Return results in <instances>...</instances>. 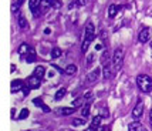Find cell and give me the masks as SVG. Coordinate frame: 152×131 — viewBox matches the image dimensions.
<instances>
[{"label":"cell","mask_w":152,"mask_h":131,"mask_svg":"<svg viewBox=\"0 0 152 131\" xmlns=\"http://www.w3.org/2000/svg\"><path fill=\"white\" fill-rule=\"evenodd\" d=\"M151 29H148V27H145V29H142L141 32H139L138 34V40L141 41V43H146L148 40H149V37H151Z\"/></svg>","instance_id":"cell-5"},{"label":"cell","mask_w":152,"mask_h":131,"mask_svg":"<svg viewBox=\"0 0 152 131\" xmlns=\"http://www.w3.org/2000/svg\"><path fill=\"white\" fill-rule=\"evenodd\" d=\"M17 23H19V26L21 27V29H27V26H28L27 19L24 17V16H21V14H20L19 17H17Z\"/></svg>","instance_id":"cell-20"},{"label":"cell","mask_w":152,"mask_h":131,"mask_svg":"<svg viewBox=\"0 0 152 131\" xmlns=\"http://www.w3.org/2000/svg\"><path fill=\"white\" fill-rule=\"evenodd\" d=\"M84 131H95V130H93V128L90 127V128H87V130H84Z\"/></svg>","instance_id":"cell-41"},{"label":"cell","mask_w":152,"mask_h":131,"mask_svg":"<svg viewBox=\"0 0 152 131\" xmlns=\"http://www.w3.org/2000/svg\"><path fill=\"white\" fill-rule=\"evenodd\" d=\"M60 56H61V49L54 47L53 50H51V57H53V59H57V57H60Z\"/></svg>","instance_id":"cell-26"},{"label":"cell","mask_w":152,"mask_h":131,"mask_svg":"<svg viewBox=\"0 0 152 131\" xmlns=\"http://www.w3.org/2000/svg\"><path fill=\"white\" fill-rule=\"evenodd\" d=\"M51 66H53V67H54V68H56V70H57V71H58V73H63V70H61V68H60V67H58V66H57V64H54V63H53V64H51Z\"/></svg>","instance_id":"cell-34"},{"label":"cell","mask_w":152,"mask_h":131,"mask_svg":"<svg viewBox=\"0 0 152 131\" xmlns=\"http://www.w3.org/2000/svg\"><path fill=\"white\" fill-rule=\"evenodd\" d=\"M90 108H91V103H86V104L83 105V110H81L83 117H88L90 116Z\"/></svg>","instance_id":"cell-21"},{"label":"cell","mask_w":152,"mask_h":131,"mask_svg":"<svg viewBox=\"0 0 152 131\" xmlns=\"http://www.w3.org/2000/svg\"><path fill=\"white\" fill-rule=\"evenodd\" d=\"M51 6V0H40V7L41 9H47Z\"/></svg>","instance_id":"cell-28"},{"label":"cell","mask_w":152,"mask_h":131,"mask_svg":"<svg viewBox=\"0 0 152 131\" xmlns=\"http://www.w3.org/2000/svg\"><path fill=\"white\" fill-rule=\"evenodd\" d=\"M23 87H24V83H23V80H13L12 81V93H17L19 90H23Z\"/></svg>","instance_id":"cell-10"},{"label":"cell","mask_w":152,"mask_h":131,"mask_svg":"<svg viewBox=\"0 0 152 131\" xmlns=\"http://www.w3.org/2000/svg\"><path fill=\"white\" fill-rule=\"evenodd\" d=\"M122 63H124V49L122 47H118L113 54V67H114V71L117 73L121 70L122 67Z\"/></svg>","instance_id":"cell-3"},{"label":"cell","mask_w":152,"mask_h":131,"mask_svg":"<svg viewBox=\"0 0 152 131\" xmlns=\"http://www.w3.org/2000/svg\"><path fill=\"white\" fill-rule=\"evenodd\" d=\"M41 79H39L37 76H30L28 79H27V83H26V85H28L30 87V90H37L40 87V84H41V81H40Z\"/></svg>","instance_id":"cell-4"},{"label":"cell","mask_w":152,"mask_h":131,"mask_svg":"<svg viewBox=\"0 0 152 131\" xmlns=\"http://www.w3.org/2000/svg\"><path fill=\"white\" fill-rule=\"evenodd\" d=\"M64 131H67V130H64Z\"/></svg>","instance_id":"cell-44"},{"label":"cell","mask_w":152,"mask_h":131,"mask_svg":"<svg viewBox=\"0 0 152 131\" xmlns=\"http://www.w3.org/2000/svg\"><path fill=\"white\" fill-rule=\"evenodd\" d=\"M66 94H67V90H66V88H60L58 91L56 93V96H54V100H56V101H60V100L64 97Z\"/></svg>","instance_id":"cell-22"},{"label":"cell","mask_w":152,"mask_h":131,"mask_svg":"<svg viewBox=\"0 0 152 131\" xmlns=\"http://www.w3.org/2000/svg\"><path fill=\"white\" fill-rule=\"evenodd\" d=\"M149 121H151V127H152V110H151V113H149Z\"/></svg>","instance_id":"cell-39"},{"label":"cell","mask_w":152,"mask_h":131,"mask_svg":"<svg viewBox=\"0 0 152 131\" xmlns=\"http://www.w3.org/2000/svg\"><path fill=\"white\" fill-rule=\"evenodd\" d=\"M44 33H46V34H50L51 32H50V29H46V30H44Z\"/></svg>","instance_id":"cell-40"},{"label":"cell","mask_w":152,"mask_h":131,"mask_svg":"<svg viewBox=\"0 0 152 131\" xmlns=\"http://www.w3.org/2000/svg\"><path fill=\"white\" fill-rule=\"evenodd\" d=\"M28 4H30V12H31L34 16H39L40 14V0H30Z\"/></svg>","instance_id":"cell-7"},{"label":"cell","mask_w":152,"mask_h":131,"mask_svg":"<svg viewBox=\"0 0 152 131\" xmlns=\"http://www.w3.org/2000/svg\"><path fill=\"white\" fill-rule=\"evenodd\" d=\"M137 84L142 93H149L152 90V79L146 74H139L137 77Z\"/></svg>","instance_id":"cell-2"},{"label":"cell","mask_w":152,"mask_h":131,"mask_svg":"<svg viewBox=\"0 0 152 131\" xmlns=\"http://www.w3.org/2000/svg\"><path fill=\"white\" fill-rule=\"evenodd\" d=\"M119 9H121L119 4H111V6L108 7V16H110V17H115L117 13L119 12Z\"/></svg>","instance_id":"cell-14"},{"label":"cell","mask_w":152,"mask_h":131,"mask_svg":"<svg viewBox=\"0 0 152 131\" xmlns=\"http://www.w3.org/2000/svg\"><path fill=\"white\" fill-rule=\"evenodd\" d=\"M75 110L77 108H68V107H61V108H58L57 110V114H60V116H70V114H73V113H75Z\"/></svg>","instance_id":"cell-13"},{"label":"cell","mask_w":152,"mask_h":131,"mask_svg":"<svg viewBox=\"0 0 152 131\" xmlns=\"http://www.w3.org/2000/svg\"><path fill=\"white\" fill-rule=\"evenodd\" d=\"M101 49H102V46H101V44H97V46H95V50H101Z\"/></svg>","instance_id":"cell-38"},{"label":"cell","mask_w":152,"mask_h":131,"mask_svg":"<svg viewBox=\"0 0 152 131\" xmlns=\"http://www.w3.org/2000/svg\"><path fill=\"white\" fill-rule=\"evenodd\" d=\"M151 49H152V41H151Z\"/></svg>","instance_id":"cell-43"},{"label":"cell","mask_w":152,"mask_h":131,"mask_svg":"<svg viewBox=\"0 0 152 131\" xmlns=\"http://www.w3.org/2000/svg\"><path fill=\"white\" fill-rule=\"evenodd\" d=\"M105 131H110V127H108V125L105 127Z\"/></svg>","instance_id":"cell-42"},{"label":"cell","mask_w":152,"mask_h":131,"mask_svg":"<svg viewBox=\"0 0 152 131\" xmlns=\"http://www.w3.org/2000/svg\"><path fill=\"white\" fill-rule=\"evenodd\" d=\"M23 3H24V0H17L13 6H12V12H13V13H16V12H17V10L20 9V6L23 4Z\"/></svg>","instance_id":"cell-25"},{"label":"cell","mask_w":152,"mask_h":131,"mask_svg":"<svg viewBox=\"0 0 152 131\" xmlns=\"http://www.w3.org/2000/svg\"><path fill=\"white\" fill-rule=\"evenodd\" d=\"M94 60V54H90V56H88V59H87V64L90 66L91 64V61H93Z\"/></svg>","instance_id":"cell-33"},{"label":"cell","mask_w":152,"mask_h":131,"mask_svg":"<svg viewBox=\"0 0 152 131\" xmlns=\"http://www.w3.org/2000/svg\"><path fill=\"white\" fill-rule=\"evenodd\" d=\"M28 52H30V47H28V44H26V43L20 44V47H19V54H20V56H23V54H27Z\"/></svg>","instance_id":"cell-23"},{"label":"cell","mask_w":152,"mask_h":131,"mask_svg":"<svg viewBox=\"0 0 152 131\" xmlns=\"http://www.w3.org/2000/svg\"><path fill=\"white\" fill-rule=\"evenodd\" d=\"M36 59H37L36 50L30 49V52H28V53L26 54V61H27V63H34V61H36Z\"/></svg>","instance_id":"cell-15"},{"label":"cell","mask_w":152,"mask_h":131,"mask_svg":"<svg viewBox=\"0 0 152 131\" xmlns=\"http://www.w3.org/2000/svg\"><path fill=\"white\" fill-rule=\"evenodd\" d=\"M33 104H34V105H37V107H40V108H41V110H43L44 113H50V111H51V108H50L48 105L44 104V103H43V100H41L40 97L34 98V100H33Z\"/></svg>","instance_id":"cell-9"},{"label":"cell","mask_w":152,"mask_h":131,"mask_svg":"<svg viewBox=\"0 0 152 131\" xmlns=\"http://www.w3.org/2000/svg\"><path fill=\"white\" fill-rule=\"evenodd\" d=\"M102 77H104L105 80L113 77V70H111L110 66H105V67H104V70H102Z\"/></svg>","instance_id":"cell-19"},{"label":"cell","mask_w":152,"mask_h":131,"mask_svg":"<svg viewBox=\"0 0 152 131\" xmlns=\"http://www.w3.org/2000/svg\"><path fill=\"white\" fill-rule=\"evenodd\" d=\"M10 116H12V118H14V116H16V108H12V113H10Z\"/></svg>","instance_id":"cell-36"},{"label":"cell","mask_w":152,"mask_h":131,"mask_svg":"<svg viewBox=\"0 0 152 131\" xmlns=\"http://www.w3.org/2000/svg\"><path fill=\"white\" fill-rule=\"evenodd\" d=\"M87 121L86 120H83V118H74L73 120V125H75V127H78V125H84Z\"/></svg>","instance_id":"cell-27"},{"label":"cell","mask_w":152,"mask_h":131,"mask_svg":"<svg viewBox=\"0 0 152 131\" xmlns=\"http://www.w3.org/2000/svg\"><path fill=\"white\" fill-rule=\"evenodd\" d=\"M142 113H144V103H142V101H139V103H137V105L134 107L132 117L135 118V120H139V118L142 117Z\"/></svg>","instance_id":"cell-6"},{"label":"cell","mask_w":152,"mask_h":131,"mask_svg":"<svg viewBox=\"0 0 152 131\" xmlns=\"http://www.w3.org/2000/svg\"><path fill=\"white\" fill-rule=\"evenodd\" d=\"M128 131H148V130H146V128L141 124V123H138V121H134V123H131V124L128 125Z\"/></svg>","instance_id":"cell-11"},{"label":"cell","mask_w":152,"mask_h":131,"mask_svg":"<svg viewBox=\"0 0 152 131\" xmlns=\"http://www.w3.org/2000/svg\"><path fill=\"white\" fill-rule=\"evenodd\" d=\"M21 91H23V94H24V96H27V94H28V93H30V87H28V85H24V87H23V90H21Z\"/></svg>","instance_id":"cell-31"},{"label":"cell","mask_w":152,"mask_h":131,"mask_svg":"<svg viewBox=\"0 0 152 131\" xmlns=\"http://www.w3.org/2000/svg\"><path fill=\"white\" fill-rule=\"evenodd\" d=\"M75 3H77V6H86V3H87V0H75Z\"/></svg>","instance_id":"cell-32"},{"label":"cell","mask_w":152,"mask_h":131,"mask_svg":"<svg viewBox=\"0 0 152 131\" xmlns=\"http://www.w3.org/2000/svg\"><path fill=\"white\" fill-rule=\"evenodd\" d=\"M101 116H95V117L93 118V121H91V124H90V127L93 128V130H97L99 127V124H101Z\"/></svg>","instance_id":"cell-18"},{"label":"cell","mask_w":152,"mask_h":131,"mask_svg":"<svg viewBox=\"0 0 152 131\" xmlns=\"http://www.w3.org/2000/svg\"><path fill=\"white\" fill-rule=\"evenodd\" d=\"M83 101H84V98H77V100H74L73 101V107H81L83 105Z\"/></svg>","instance_id":"cell-30"},{"label":"cell","mask_w":152,"mask_h":131,"mask_svg":"<svg viewBox=\"0 0 152 131\" xmlns=\"http://www.w3.org/2000/svg\"><path fill=\"white\" fill-rule=\"evenodd\" d=\"M75 73H77V67L74 64H68L64 68V74H67V76H74Z\"/></svg>","instance_id":"cell-17"},{"label":"cell","mask_w":152,"mask_h":131,"mask_svg":"<svg viewBox=\"0 0 152 131\" xmlns=\"http://www.w3.org/2000/svg\"><path fill=\"white\" fill-rule=\"evenodd\" d=\"M61 6H63V1H61V0H51V7H54V9H60Z\"/></svg>","instance_id":"cell-29"},{"label":"cell","mask_w":152,"mask_h":131,"mask_svg":"<svg viewBox=\"0 0 152 131\" xmlns=\"http://www.w3.org/2000/svg\"><path fill=\"white\" fill-rule=\"evenodd\" d=\"M99 73H101L99 68H94L93 71H90L87 74V83H94V81H97V79L99 77Z\"/></svg>","instance_id":"cell-8"},{"label":"cell","mask_w":152,"mask_h":131,"mask_svg":"<svg viewBox=\"0 0 152 131\" xmlns=\"http://www.w3.org/2000/svg\"><path fill=\"white\" fill-rule=\"evenodd\" d=\"M105 127H107V125H105ZM105 127H98L95 131H105Z\"/></svg>","instance_id":"cell-37"},{"label":"cell","mask_w":152,"mask_h":131,"mask_svg":"<svg viewBox=\"0 0 152 131\" xmlns=\"http://www.w3.org/2000/svg\"><path fill=\"white\" fill-rule=\"evenodd\" d=\"M101 64L102 67H105V66H110V60H111V53L108 52V50H104V53L101 54Z\"/></svg>","instance_id":"cell-12"},{"label":"cell","mask_w":152,"mask_h":131,"mask_svg":"<svg viewBox=\"0 0 152 131\" xmlns=\"http://www.w3.org/2000/svg\"><path fill=\"white\" fill-rule=\"evenodd\" d=\"M94 36H95V27H94L93 21H88L86 24V29H84V40H83V44H81V52L83 53H86L88 50Z\"/></svg>","instance_id":"cell-1"},{"label":"cell","mask_w":152,"mask_h":131,"mask_svg":"<svg viewBox=\"0 0 152 131\" xmlns=\"http://www.w3.org/2000/svg\"><path fill=\"white\" fill-rule=\"evenodd\" d=\"M101 114H102L104 117H107V116H108V110H107V108H102V111H101Z\"/></svg>","instance_id":"cell-35"},{"label":"cell","mask_w":152,"mask_h":131,"mask_svg":"<svg viewBox=\"0 0 152 131\" xmlns=\"http://www.w3.org/2000/svg\"><path fill=\"white\" fill-rule=\"evenodd\" d=\"M28 114H30V111H28L27 108H23V110L20 111V114H19V117H17V120H24V118L28 117Z\"/></svg>","instance_id":"cell-24"},{"label":"cell","mask_w":152,"mask_h":131,"mask_svg":"<svg viewBox=\"0 0 152 131\" xmlns=\"http://www.w3.org/2000/svg\"><path fill=\"white\" fill-rule=\"evenodd\" d=\"M44 74H46V68H44L43 66H37V67L34 68V76H37L39 79H43Z\"/></svg>","instance_id":"cell-16"}]
</instances>
